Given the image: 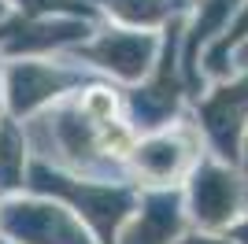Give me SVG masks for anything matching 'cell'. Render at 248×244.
Listing matches in <instances>:
<instances>
[{"instance_id":"obj_3","label":"cell","mask_w":248,"mask_h":244,"mask_svg":"<svg viewBox=\"0 0 248 244\" xmlns=\"http://www.w3.org/2000/svg\"><path fill=\"white\" fill-rule=\"evenodd\" d=\"M193 126L211 155L241 167V144L248 133V67H237L230 78L207 81L193 96Z\"/></svg>"},{"instance_id":"obj_15","label":"cell","mask_w":248,"mask_h":244,"mask_svg":"<svg viewBox=\"0 0 248 244\" xmlns=\"http://www.w3.org/2000/svg\"><path fill=\"white\" fill-rule=\"evenodd\" d=\"M0 244H15V241H11V237H4V233H0Z\"/></svg>"},{"instance_id":"obj_2","label":"cell","mask_w":248,"mask_h":244,"mask_svg":"<svg viewBox=\"0 0 248 244\" xmlns=\"http://www.w3.org/2000/svg\"><path fill=\"white\" fill-rule=\"evenodd\" d=\"M182 196H186V214L193 229L230 233L248 207V174L237 163L204 152L182 182Z\"/></svg>"},{"instance_id":"obj_14","label":"cell","mask_w":248,"mask_h":244,"mask_svg":"<svg viewBox=\"0 0 248 244\" xmlns=\"http://www.w3.org/2000/svg\"><path fill=\"white\" fill-rule=\"evenodd\" d=\"M11 4H15V0H0V19H4V15H11Z\"/></svg>"},{"instance_id":"obj_5","label":"cell","mask_w":248,"mask_h":244,"mask_svg":"<svg viewBox=\"0 0 248 244\" xmlns=\"http://www.w3.org/2000/svg\"><path fill=\"white\" fill-rule=\"evenodd\" d=\"M0 233L15 244H100L74 207L30 189L0 200Z\"/></svg>"},{"instance_id":"obj_4","label":"cell","mask_w":248,"mask_h":244,"mask_svg":"<svg viewBox=\"0 0 248 244\" xmlns=\"http://www.w3.org/2000/svg\"><path fill=\"white\" fill-rule=\"evenodd\" d=\"M159 48H163V33L111 22V26H96L82 45L71 48V56L82 60L85 67H93L104 78L123 81V85H137V81H145L152 74L155 60H159Z\"/></svg>"},{"instance_id":"obj_12","label":"cell","mask_w":248,"mask_h":244,"mask_svg":"<svg viewBox=\"0 0 248 244\" xmlns=\"http://www.w3.org/2000/svg\"><path fill=\"white\" fill-rule=\"evenodd\" d=\"M233 67H248V45H241L237 56H233Z\"/></svg>"},{"instance_id":"obj_11","label":"cell","mask_w":248,"mask_h":244,"mask_svg":"<svg viewBox=\"0 0 248 244\" xmlns=\"http://www.w3.org/2000/svg\"><path fill=\"white\" fill-rule=\"evenodd\" d=\"M4 67H8V60H4V52H0V115H4Z\"/></svg>"},{"instance_id":"obj_6","label":"cell","mask_w":248,"mask_h":244,"mask_svg":"<svg viewBox=\"0 0 248 244\" xmlns=\"http://www.w3.org/2000/svg\"><path fill=\"white\" fill-rule=\"evenodd\" d=\"M204 152L207 148H204V141H200V130L186 115V119L163 126V130L141 133L137 144H134V152H130V159H126V170H130V178H134L141 189L182 185Z\"/></svg>"},{"instance_id":"obj_1","label":"cell","mask_w":248,"mask_h":244,"mask_svg":"<svg viewBox=\"0 0 248 244\" xmlns=\"http://www.w3.org/2000/svg\"><path fill=\"white\" fill-rule=\"evenodd\" d=\"M93 78H100L93 67L74 63V56L63 60V52L60 60H52V56H15L4 67V115L26 122L33 115H41L45 107L60 104L63 96L78 92L82 85H89Z\"/></svg>"},{"instance_id":"obj_13","label":"cell","mask_w":248,"mask_h":244,"mask_svg":"<svg viewBox=\"0 0 248 244\" xmlns=\"http://www.w3.org/2000/svg\"><path fill=\"white\" fill-rule=\"evenodd\" d=\"M241 170L248 174V133H245V144H241Z\"/></svg>"},{"instance_id":"obj_7","label":"cell","mask_w":248,"mask_h":244,"mask_svg":"<svg viewBox=\"0 0 248 244\" xmlns=\"http://www.w3.org/2000/svg\"><path fill=\"white\" fill-rule=\"evenodd\" d=\"M189 214L182 185H163V189H141L134 214L123 222L115 244H178L189 233Z\"/></svg>"},{"instance_id":"obj_10","label":"cell","mask_w":248,"mask_h":244,"mask_svg":"<svg viewBox=\"0 0 248 244\" xmlns=\"http://www.w3.org/2000/svg\"><path fill=\"white\" fill-rule=\"evenodd\" d=\"M230 233H233V241H237V244H248V207H245V214L237 218V226H233Z\"/></svg>"},{"instance_id":"obj_9","label":"cell","mask_w":248,"mask_h":244,"mask_svg":"<svg viewBox=\"0 0 248 244\" xmlns=\"http://www.w3.org/2000/svg\"><path fill=\"white\" fill-rule=\"evenodd\" d=\"M178 244H237L233 233H211V229H189Z\"/></svg>"},{"instance_id":"obj_8","label":"cell","mask_w":248,"mask_h":244,"mask_svg":"<svg viewBox=\"0 0 248 244\" xmlns=\"http://www.w3.org/2000/svg\"><path fill=\"white\" fill-rule=\"evenodd\" d=\"M197 0H93V8L104 11L111 22L141 26V30H163L174 19L189 15Z\"/></svg>"}]
</instances>
